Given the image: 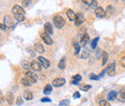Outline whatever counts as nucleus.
I'll use <instances>...</instances> for the list:
<instances>
[{"instance_id":"obj_32","label":"nucleus","mask_w":125,"mask_h":106,"mask_svg":"<svg viewBox=\"0 0 125 106\" xmlns=\"http://www.w3.org/2000/svg\"><path fill=\"white\" fill-rule=\"evenodd\" d=\"M97 42H98V38H95L94 40H93V42H92V48L94 49V48H96V45H97Z\"/></svg>"},{"instance_id":"obj_35","label":"nucleus","mask_w":125,"mask_h":106,"mask_svg":"<svg viewBox=\"0 0 125 106\" xmlns=\"http://www.w3.org/2000/svg\"><path fill=\"white\" fill-rule=\"evenodd\" d=\"M97 5H98V3H97V1H96V0H94V2L92 3V5H91L90 7H91L92 9H94V10H95V9L97 8Z\"/></svg>"},{"instance_id":"obj_39","label":"nucleus","mask_w":125,"mask_h":106,"mask_svg":"<svg viewBox=\"0 0 125 106\" xmlns=\"http://www.w3.org/2000/svg\"><path fill=\"white\" fill-rule=\"evenodd\" d=\"M90 78L93 79V80H98V79H99V77L97 75H95V74H91V75H90Z\"/></svg>"},{"instance_id":"obj_14","label":"nucleus","mask_w":125,"mask_h":106,"mask_svg":"<svg viewBox=\"0 0 125 106\" xmlns=\"http://www.w3.org/2000/svg\"><path fill=\"white\" fill-rule=\"evenodd\" d=\"M44 32L47 33L48 35H51L53 33V28H52V24L50 22H46L44 24Z\"/></svg>"},{"instance_id":"obj_9","label":"nucleus","mask_w":125,"mask_h":106,"mask_svg":"<svg viewBox=\"0 0 125 106\" xmlns=\"http://www.w3.org/2000/svg\"><path fill=\"white\" fill-rule=\"evenodd\" d=\"M95 15H96L98 18H103V17L106 15V12L104 11L103 8L97 7V8L95 9Z\"/></svg>"},{"instance_id":"obj_6","label":"nucleus","mask_w":125,"mask_h":106,"mask_svg":"<svg viewBox=\"0 0 125 106\" xmlns=\"http://www.w3.org/2000/svg\"><path fill=\"white\" fill-rule=\"evenodd\" d=\"M41 38L43 40V42L46 44L47 46H51L52 44H53V41H52V39H51V37H50V35H48L47 33H42V35H41Z\"/></svg>"},{"instance_id":"obj_8","label":"nucleus","mask_w":125,"mask_h":106,"mask_svg":"<svg viewBox=\"0 0 125 106\" xmlns=\"http://www.w3.org/2000/svg\"><path fill=\"white\" fill-rule=\"evenodd\" d=\"M84 21H85V18H84L83 14H82V13L76 14V18H75V21H74L75 25H76V26H80Z\"/></svg>"},{"instance_id":"obj_38","label":"nucleus","mask_w":125,"mask_h":106,"mask_svg":"<svg viewBox=\"0 0 125 106\" xmlns=\"http://www.w3.org/2000/svg\"><path fill=\"white\" fill-rule=\"evenodd\" d=\"M41 101H42V102H50V101H51V99H50V98H48V97H43V98H42V99H41Z\"/></svg>"},{"instance_id":"obj_43","label":"nucleus","mask_w":125,"mask_h":106,"mask_svg":"<svg viewBox=\"0 0 125 106\" xmlns=\"http://www.w3.org/2000/svg\"><path fill=\"white\" fill-rule=\"evenodd\" d=\"M0 27H1V30H2V31H5V30H6V28H7V26H6L4 23H1Z\"/></svg>"},{"instance_id":"obj_11","label":"nucleus","mask_w":125,"mask_h":106,"mask_svg":"<svg viewBox=\"0 0 125 106\" xmlns=\"http://www.w3.org/2000/svg\"><path fill=\"white\" fill-rule=\"evenodd\" d=\"M89 40H90L89 35H88V34H84L83 36H81V40H80V46H85L87 44H88Z\"/></svg>"},{"instance_id":"obj_37","label":"nucleus","mask_w":125,"mask_h":106,"mask_svg":"<svg viewBox=\"0 0 125 106\" xmlns=\"http://www.w3.org/2000/svg\"><path fill=\"white\" fill-rule=\"evenodd\" d=\"M16 104H17V105H21V104H23V100H22V98H21L20 96H18V97L16 98Z\"/></svg>"},{"instance_id":"obj_5","label":"nucleus","mask_w":125,"mask_h":106,"mask_svg":"<svg viewBox=\"0 0 125 106\" xmlns=\"http://www.w3.org/2000/svg\"><path fill=\"white\" fill-rule=\"evenodd\" d=\"M65 84V79L64 78H56L53 80L52 82V85L56 88H59V87H62Z\"/></svg>"},{"instance_id":"obj_20","label":"nucleus","mask_w":125,"mask_h":106,"mask_svg":"<svg viewBox=\"0 0 125 106\" xmlns=\"http://www.w3.org/2000/svg\"><path fill=\"white\" fill-rule=\"evenodd\" d=\"M108 58H109V55L106 51H103V54H102V66H104L107 61H108Z\"/></svg>"},{"instance_id":"obj_33","label":"nucleus","mask_w":125,"mask_h":106,"mask_svg":"<svg viewBox=\"0 0 125 106\" xmlns=\"http://www.w3.org/2000/svg\"><path fill=\"white\" fill-rule=\"evenodd\" d=\"M31 4V0H22V5L24 7H27Z\"/></svg>"},{"instance_id":"obj_2","label":"nucleus","mask_w":125,"mask_h":106,"mask_svg":"<svg viewBox=\"0 0 125 106\" xmlns=\"http://www.w3.org/2000/svg\"><path fill=\"white\" fill-rule=\"evenodd\" d=\"M3 21H4V24H5L7 27H9V28H13V27H15V25H16L14 19H13L11 16H9V15H6V16L4 17V19H3Z\"/></svg>"},{"instance_id":"obj_19","label":"nucleus","mask_w":125,"mask_h":106,"mask_svg":"<svg viewBox=\"0 0 125 106\" xmlns=\"http://www.w3.org/2000/svg\"><path fill=\"white\" fill-rule=\"evenodd\" d=\"M24 98L27 99V100H31L33 98V93L31 91H29V90L25 91L24 92Z\"/></svg>"},{"instance_id":"obj_30","label":"nucleus","mask_w":125,"mask_h":106,"mask_svg":"<svg viewBox=\"0 0 125 106\" xmlns=\"http://www.w3.org/2000/svg\"><path fill=\"white\" fill-rule=\"evenodd\" d=\"M22 67H23L24 69H30V68H31V64H29V63L26 62V61H23V62H22Z\"/></svg>"},{"instance_id":"obj_3","label":"nucleus","mask_w":125,"mask_h":106,"mask_svg":"<svg viewBox=\"0 0 125 106\" xmlns=\"http://www.w3.org/2000/svg\"><path fill=\"white\" fill-rule=\"evenodd\" d=\"M25 77L31 82L32 84H33V83H36L37 80H38V75H37L35 72H33V71H27V72L25 73Z\"/></svg>"},{"instance_id":"obj_34","label":"nucleus","mask_w":125,"mask_h":106,"mask_svg":"<svg viewBox=\"0 0 125 106\" xmlns=\"http://www.w3.org/2000/svg\"><path fill=\"white\" fill-rule=\"evenodd\" d=\"M101 54H103L102 50H101L100 48H97V50H96V58H97V59H99V58H100V55H101Z\"/></svg>"},{"instance_id":"obj_28","label":"nucleus","mask_w":125,"mask_h":106,"mask_svg":"<svg viewBox=\"0 0 125 106\" xmlns=\"http://www.w3.org/2000/svg\"><path fill=\"white\" fill-rule=\"evenodd\" d=\"M118 96H119L120 100L124 101V100H125V90H121V91L119 92V94H118ZM119 98H118V99H119Z\"/></svg>"},{"instance_id":"obj_4","label":"nucleus","mask_w":125,"mask_h":106,"mask_svg":"<svg viewBox=\"0 0 125 106\" xmlns=\"http://www.w3.org/2000/svg\"><path fill=\"white\" fill-rule=\"evenodd\" d=\"M42 68H43V67L39 60H33L31 62V69L34 70L35 71H40L42 70Z\"/></svg>"},{"instance_id":"obj_13","label":"nucleus","mask_w":125,"mask_h":106,"mask_svg":"<svg viewBox=\"0 0 125 106\" xmlns=\"http://www.w3.org/2000/svg\"><path fill=\"white\" fill-rule=\"evenodd\" d=\"M66 15H67V17H68V19L70 20V21H75V18H76V14L72 11V10H67L66 11Z\"/></svg>"},{"instance_id":"obj_18","label":"nucleus","mask_w":125,"mask_h":106,"mask_svg":"<svg viewBox=\"0 0 125 106\" xmlns=\"http://www.w3.org/2000/svg\"><path fill=\"white\" fill-rule=\"evenodd\" d=\"M116 95H117V93L115 91H112L110 92L109 94H108V99L109 100H114V99H115L116 98Z\"/></svg>"},{"instance_id":"obj_21","label":"nucleus","mask_w":125,"mask_h":106,"mask_svg":"<svg viewBox=\"0 0 125 106\" xmlns=\"http://www.w3.org/2000/svg\"><path fill=\"white\" fill-rule=\"evenodd\" d=\"M51 92H52V86L50 84H47L46 86L44 87V89H43V93L45 94H49Z\"/></svg>"},{"instance_id":"obj_31","label":"nucleus","mask_w":125,"mask_h":106,"mask_svg":"<svg viewBox=\"0 0 125 106\" xmlns=\"http://www.w3.org/2000/svg\"><path fill=\"white\" fill-rule=\"evenodd\" d=\"M91 88H92L91 85H84V86H81V90H82V91H85V92L89 91Z\"/></svg>"},{"instance_id":"obj_15","label":"nucleus","mask_w":125,"mask_h":106,"mask_svg":"<svg viewBox=\"0 0 125 106\" xmlns=\"http://www.w3.org/2000/svg\"><path fill=\"white\" fill-rule=\"evenodd\" d=\"M35 49H36V51L38 53H43L44 52V47L41 44H36L35 45Z\"/></svg>"},{"instance_id":"obj_25","label":"nucleus","mask_w":125,"mask_h":106,"mask_svg":"<svg viewBox=\"0 0 125 106\" xmlns=\"http://www.w3.org/2000/svg\"><path fill=\"white\" fill-rule=\"evenodd\" d=\"M7 101H8L9 104H13L14 103V95L11 94H9L7 95Z\"/></svg>"},{"instance_id":"obj_41","label":"nucleus","mask_w":125,"mask_h":106,"mask_svg":"<svg viewBox=\"0 0 125 106\" xmlns=\"http://www.w3.org/2000/svg\"><path fill=\"white\" fill-rule=\"evenodd\" d=\"M81 95H80V94H79V92H75L74 94H73V98H79Z\"/></svg>"},{"instance_id":"obj_12","label":"nucleus","mask_w":125,"mask_h":106,"mask_svg":"<svg viewBox=\"0 0 125 106\" xmlns=\"http://www.w3.org/2000/svg\"><path fill=\"white\" fill-rule=\"evenodd\" d=\"M38 60L41 62V64L42 65V67H43V68H45V69H47V68L50 66V63H49V61L47 60L46 58L42 57V56H40V57L38 58Z\"/></svg>"},{"instance_id":"obj_17","label":"nucleus","mask_w":125,"mask_h":106,"mask_svg":"<svg viewBox=\"0 0 125 106\" xmlns=\"http://www.w3.org/2000/svg\"><path fill=\"white\" fill-rule=\"evenodd\" d=\"M81 80H82V76L79 75V74H76V75L73 76V78H72V80H71V84L76 85V84H78V82L81 81Z\"/></svg>"},{"instance_id":"obj_36","label":"nucleus","mask_w":125,"mask_h":106,"mask_svg":"<svg viewBox=\"0 0 125 106\" xmlns=\"http://www.w3.org/2000/svg\"><path fill=\"white\" fill-rule=\"evenodd\" d=\"M82 1H83L84 4H86V5H88V6H91L92 3L94 2V0H82Z\"/></svg>"},{"instance_id":"obj_42","label":"nucleus","mask_w":125,"mask_h":106,"mask_svg":"<svg viewBox=\"0 0 125 106\" xmlns=\"http://www.w3.org/2000/svg\"><path fill=\"white\" fill-rule=\"evenodd\" d=\"M120 64H121V66H122V67H124L125 68V56L121 58V60H120Z\"/></svg>"},{"instance_id":"obj_22","label":"nucleus","mask_w":125,"mask_h":106,"mask_svg":"<svg viewBox=\"0 0 125 106\" xmlns=\"http://www.w3.org/2000/svg\"><path fill=\"white\" fill-rule=\"evenodd\" d=\"M65 57H62L61 61H60V63H59V68L61 69V70H64L65 69Z\"/></svg>"},{"instance_id":"obj_23","label":"nucleus","mask_w":125,"mask_h":106,"mask_svg":"<svg viewBox=\"0 0 125 106\" xmlns=\"http://www.w3.org/2000/svg\"><path fill=\"white\" fill-rule=\"evenodd\" d=\"M21 83H22L24 86H28V87L32 85V83L28 80V79H27V78H26V77H24V78H22V79H21Z\"/></svg>"},{"instance_id":"obj_27","label":"nucleus","mask_w":125,"mask_h":106,"mask_svg":"<svg viewBox=\"0 0 125 106\" xmlns=\"http://www.w3.org/2000/svg\"><path fill=\"white\" fill-rule=\"evenodd\" d=\"M98 104H99V106H111V104L109 103V101H108V100H105V99L100 100Z\"/></svg>"},{"instance_id":"obj_29","label":"nucleus","mask_w":125,"mask_h":106,"mask_svg":"<svg viewBox=\"0 0 125 106\" xmlns=\"http://www.w3.org/2000/svg\"><path fill=\"white\" fill-rule=\"evenodd\" d=\"M114 8L112 7V6H108V8H107V12H106V14H109L110 15H112L114 14Z\"/></svg>"},{"instance_id":"obj_1","label":"nucleus","mask_w":125,"mask_h":106,"mask_svg":"<svg viewBox=\"0 0 125 106\" xmlns=\"http://www.w3.org/2000/svg\"><path fill=\"white\" fill-rule=\"evenodd\" d=\"M53 22H54V25L57 28H62V26L64 25V23H65L64 19L62 18L61 15H55L54 18H53Z\"/></svg>"},{"instance_id":"obj_10","label":"nucleus","mask_w":125,"mask_h":106,"mask_svg":"<svg viewBox=\"0 0 125 106\" xmlns=\"http://www.w3.org/2000/svg\"><path fill=\"white\" fill-rule=\"evenodd\" d=\"M106 72L109 74V75H114L115 72V63L113 62L112 64H110L108 66V68L106 69Z\"/></svg>"},{"instance_id":"obj_40","label":"nucleus","mask_w":125,"mask_h":106,"mask_svg":"<svg viewBox=\"0 0 125 106\" xmlns=\"http://www.w3.org/2000/svg\"><path fill=\"white\" fill-rule=\"evenodd\" d=\"M69 104V100H62L60 102V105H67Z\"/></svg>"},{"instance_id":"obj_24","label":"nucleus","mask_w":125,"mask_h":106,"mask_svg":"<svg viewBox=\"0 0 125 106\" xmlns=\"http://www.w3.org/2000/svg\"><path fill=\"white\" fill-rule=\"evenodd\" d=\"M74 49H75V52H74V54L75 55H78V53L80 52V48H81V46H80V44H77V43H74Z\"/></svg>"},{"instance_id":"obj_26","label":"nucleus","mask_w":125,"mask_h":106,"mask_svg":"<svg viewBox=\"0 0 125 106\" xmlns=\"http://www.w3.org/2000/svg\"><path fill=\"white\" fill-rule=\"evenodd\" d=\"M15 15V18H16L18 22L23 21L24 18H25V17H24V15Z\"/></svg>"},{"instance_id":"obj_16","label":"nucleus","mask_w":125,"mask_h":106,"mask_svg":"<svg viewBox=\"0 0 125 106\" xmlns=\"http://www.w3.org/2000/svg\"><path fill=\"white\" fill-rule=\"evenodd\" d=\"M89 56H90V51H88L87 49L82 50L81 53H80V57L82 59H87V58H89Z\"/></svg>"},{"instance_id":"obj_7","label":"nucleus","mask_w":125,"mask_h":106,"mask_svg":"<svg viewBox=\"0 0 125 106\" xmlns=\"http://www.w3.org/2000/svg\"><path fill=\"white\" fill-rule=\"evenodd\" d=\"M12 11H13L14 15H24L25 14L24 9L22 7H20V6H18V5H15L13 7V10Z\"/></svg>"}]
</instances>
